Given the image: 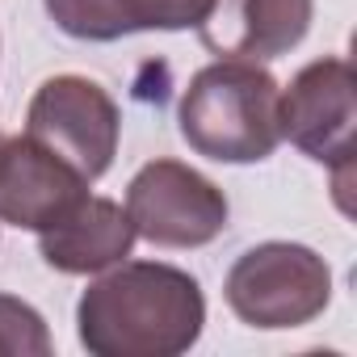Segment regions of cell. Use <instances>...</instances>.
<instances>
[{
  "instance_id": "1",
  "label": "cell",
  "mask_w": 357,
  "mask_h": 357,
  "mask_svg": "<svg viewBox=\"0 0 357 357\" xmlns=\"http://www.w3.org/2000/svg\"><path fill=\"white\" fill-rule=\"evenodd\" d=\"M206 328L194 273L164 261H118L76 303V336L93 357H176Z\"/></svg>"
},
{
  "instance_id": "2",
  "label": "cell",
  "mask_w": 357,
  "mask_h": 357,
  "mask_svg": "<svg viewBox=\"0 0 357 357\" xmlns=\"http://www.w3.org/2000/svg\"><path fill=\"white\" fill-rule=\"evenodd\" d=\"M190 151L219 164H261L282 143V84L252 59H215L176 101Z\"/></svg>"
},
{
  "instance_id": "3",
  "label": "cell",
  "mask_w": 357,
  "mask_h": 357,
  "mask_svg": "<svg viewBox=\"0 0 357 357\" xmlns=\"http://www.w3.org/2000/svg\"><path fill=\"white\" fill-rule=\"evenodd\" d=\"M223 298L240 324L261 332L303 328L332 303L328 261L294 240H265L236 257L223 282Z\"/></svg>"
},
{
  "instance_id": "4",
  "label": "cell",
  "mask_w": 357,
  "mask_h": 357,
  "mask_svg": "<svg viewBox=\"0 0 357 357\" xmlns=\"http://www.w3.org/2000/svg\"><path fill=\"white\" fill-rule=\"evenodd\" d=\"M126 215L155 248H206L227 231V194L181 160H151L126 185Z\"/></svg>"
},
{
  "instance_id": "5",
  "label": "cell",
  "mask_w": 357,
  "mask_h": 357,
  "mask_svg": "<svg viewBox=\"0 0 357 357\" xmlns=\"http://www.w3.org/2000/svg\"><path fill=\"white\" fill-rule=\"evenodd\" d=\"M26 135L72 164L84 181H101L118 155L122 114L118 101L89 76L63 72L34 89L26 109Z\"/></svg>"
},
{
  "instance_id": "6",
  "label": "cell",
  "mask_w": 357,
  "mask_h": 357,
  "mask_svg": "<svg viewBox=\"0 0 357 357\" xmlns=\"http://www.w3.org/2000/svg\"><path fill=\"white\" fill-rule=\"evenodd\" d=\"M353 130L357 84L344 59H315L282 89V139H290L307 160L344 176L353 164Z\"/></svg>"
},
{
  "instance_id": "7",
  "label": "cell",
  "mask_w": 357,
  "mask_h": 357,
  "mask_svg": "<svg viewBox=\"0 0 357 357\" xmlns=\"http://www.w3.org/2000/svg\"><path fill=\"white\" fill-rule=\"evenodd\" d=\"M84 194L89 181L55 151L30 135H0V223L38 236L59 223Z\"/></svg>"
},
{
  "instance_id": "8",
  "label": "cell",
  "mask_w": 357,
  "mask_h": 357,
  "mask_svg": "<svg viewBox=\"0 0 357 357\" xmlns=\"http://www.w3.org/2000/svg\"><path fill=\"white\" fill-rule=\"evenodd\" d=\"M315 17V0H215L198 38L219 59H278L294 51Z\"/></svg>"
},
{
  "instance_id": "9",
  "label": "cell",
  "mask_w": 357,
  "mask_h": 357,
  "mask_svg": "<svg viewBox=\"0 0 357 357\" xmlns=\"http://www.w3.org/2000/svg\"><path fill=\"white\" fill-rule=\"evenodd\" d=\"M135 240L139 236H135L122 202L84 194L59 223L38 231V252L55 273L89 278V273H101V269L126 261Z\"/></svg>"
},
{
  "instance_id": "10",
  "label": "cell",
  "mask_w": 357,
  "mask_h": 357,
  "mask_svg": "<svg viewBox=\"0 0 357 357\" xmlns=\"http://www.w3.org/2000/svg\"><path fill=\"white\" fill-rule=\"evenodd\" d=\"M109 5L126 38L139 30H198L215 0H109Z\"/></svg>"
},
{
  "instance_id": "11",
  "label": "cell",
  "mask_w": 357,
  "mask_h": 357,
  "mask_svg": "<svg viewBox=\"0 0 357 357\" xmlns=\"http://www.w3.org/2000/svg\"><path fill=\"white\" fill-rule=\"evenodd\" d=\"M55 349L38 307L17 294H0V357H47Z\"/></svg>"
},
{
  "instance_id": "12",
  "label": "cell",
  "mask_w": 357,
  "mask_h": 357,
  "mask_svg": "<svg viewBox=\"0 0 357 357\" xmlns=\"http://www.w3.org/2000/svg\"><path fill=\"white\" fill-rule=\"evenodd\" d=\"M43 5L68 38H80V43H118L122 38V26L114 17L109 0H43Z\"/></svg>"
}]
</instances>
